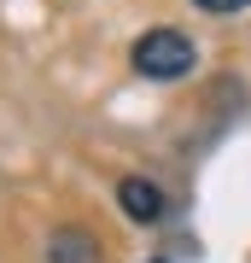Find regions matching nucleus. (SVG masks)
<instances>
[{
  "label": "nucleus",
  "instance_id": "obj_1",
  "mask_svg": "<svg viewBox=\"0 0 251 263\" xmlns=\"http://www.w3.org/2000/svg\"><path fill=\"white\" fill-rule=\"evenodd\" d=\"M129 65H134V76H146V82H181V76H193L199 47H193L187 29L158 24V29H146V35L129 47Z\"/></svg>",
  "mask_w": 251,
  "mask_h": 263
},
{
  "label": "nucleus",
  "instance_id": "obj_5",
  "mask_svg": "<svg viewBox=\"0 0 251 263\" xmlns=\"http://www.w3.org/2000/svg\"><path fill=\"white\" fill-rule=\"evenodd\" d=\"M152 263H164V257H152Z\"/></svg>",
  "mask_w": 251,
  "mask_h": 263
},
{
  "label": "nucleus",
  "instance_id": "obj_4",
  "mask_svg": "<svg viewBox=\"0 0 251 263\" xmlns=\"http://www.w3.org/2000/svg\"><path fill=\"white\" fill-rule=\"evenodd\" d=\"M199 12H210V18H234V12H245L251 0H193Z\"/></svg>",
  "mask_w": 251,
  "mask_h": 263
},
{
  "label": "nucleus",
  "instance_id": "obj_2",
  "mask_svg": "<svg viewBox=\"0 0 251 263\" xmlns=\"http://www.w3.org/2000/svg\"><path fill=\"white\" fill-rule=\"evenodd\" d=\"M41 257H47V263H105V246H100V234L82 228V222H59V228H47Z\"/></svg>",
  "mask_w": 251,
  "mask_h": 263
},
{
  "label": "nucleus",
  "instance_id": "obj_3",
  "mask_svg": "<svg viewBox=\"0 0 251 263\" xmlns=\"http://www.w3.org/2000/svg\"><path fill=\"white\" fill-rule=\"evenodd\" d=\"M117 211L129 216V222H140V228H152V222H164L169 199H164V187L152 176H123L117 181Z\"/></svg>",
  "mask_w": 251,
  "mask_h": 263
}]
</instances>
